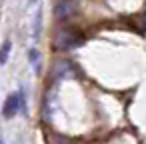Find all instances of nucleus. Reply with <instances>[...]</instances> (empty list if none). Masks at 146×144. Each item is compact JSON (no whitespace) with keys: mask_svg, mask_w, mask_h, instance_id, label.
I'll return each instance as SVG.
<instances>
[{"mask_svg":"<svg viewBox=\"0 0 146 144\" xmlns=\"http://www.w3.org/2000/svg\"><path fill=\"white\" fill-rule=\"evenodd\" d=\"M54 44H56L58 50H72L80 44V36L72 28H62V30H58Z\"/></svg>","mask_w":146,"mask_h":144,"instance_id":"obj_1","label":"nucleus"},{"mask_svg":"<svg viewBox=\"0 0 146 144\" xmlns=\"http://www.w3.org/2000/svg\"><path fill=\"white\" fill-rule=\"evenodd\" d=\"M20 106L24 108V98H22V94H20V92L10 94V96L4 100V106H2V116H4V118H12V116L20 110Z\"/></svg>","mask_w":146,"mask_h":144,"instance_id":"obj_2","label":"nucleus"},{"mask_svg":"<svg viewBox=\"0 0 146 144\" xmlns=\"http://www.w3.org/2000/svg\"><path fill=\"white\" fill-rule=\"evenodd\" d=\"M74 12H76L74 0H58L56 6H54V14H56L58 20H66V18H70Z\"/></svg>","mask_w":146,"mask_h":144,"instance_id":"obj_3","label":"nucleus"},{"mask_svg":"<svg viewBox=\"0 0 146 144\" xmlns=\"http://www.w3.org/2000/svg\"><path fill=\"white\" fill-rule=\"evenodd\" d=\"M10 50H12V42H10V40H6L2 46H0V64H6V62H8Z\"/></svg>","mask_w":146,"mask_h":144,"instance_id":"obj_4","label":"nucleus"},{"mask_svg":"<svg viewBox=\"0 0 146 144\" xmlns=\"http://www.w3.org/2000/svg\"><path fill=\"white\" fill-rule=\"evenodd\" d=\"M28 56H30V62L34 64V68H38V52H36V50L32 48V50L28 52Z\"/></svg>","mask_w":146,"mask_h":144,"instance_id":"obj_5","label":"nucleus"},{"mask_svg":"<svg viewBox=\"0 0 146 144\" xmlns=\"http://www.w3.org/2000/svg\"><path fill=\"white\" fill-rule=\"evenodd\" d=\"M0 144H4V140H2V136H0Z\"/></svg>","mask_w":146,"mask_h":144,"instance_id":"obj_6","label":"nucleus"},{"mask_svg":"<svg viewBox=\"0 0 146 144\" xmlns=\"http://www.w3.org/2000/svg\"><path fill=\"white\" fill-rule=\"evenodd\" d=\"M30 2H36V0H30Z\"/></svg>","mask_w":146,"mask_h":144,"instance_id":"obj_7","label":"nucleus"}]
</instances>
